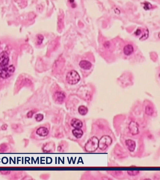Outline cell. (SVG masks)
<instances>
[{"mask_svg":"<svg viewBox=\"0 0 160 180\" xmlns=\"http://www.w3.org/2000/svg\"><path fill=\"white\" fill-rule=\"evenodd\" d=\"M99 139L97 137H92L86 143L85 146L86 151L88 152L95 151L99 148Z\"/></svg>","mask_w":160,"mask_h":180,"instance_id":"1","label":"cell"},{"mask_svg":"<svg viewBox=\"0 0 160 180\" xmlns=\"http://www.w3.org/2000/svg\"><path fill=\"white\" fill-rule=\"evenodd\" d=\"M112 142V139L110 136L104 135L99 140V148L102 151H105L111 145Z\"/></svg>","mask_w":160,"mask_h":180,"instance_id":"2","label":"cell"},{"mask_svg":"<svg viewBox=\"0 0 160 180\" xmlns=\"http://www.w3.org/2000/svg\"><path fill=\"white\" fill-rule=\"evenodd\" d=\"M80 77L77 72L72 70L68 73L66 75V80L69 84H76L80 81Z\"/></svg>","mask_w":160,"mask_h":180,"instance_id":"3","label":"cell"},{"mask_svg":"<svg viewBox=\"0 0 160 180\" xmlns=\"http://www.w3.org/2000/svg\"><path fill=\"white\" fill-rule=\"evenodd\" d=\"M15 70V67L13 65H10L8 67L3 68L1 70L0 76L3 79H7L13 75Z\"/></svg>","mask_w":160,"mask_h":180,"instance_id":"4","label":"cell"},{"mask_svg":"<svg viewBox=\"0 0 160 180\" xmlns=\"http://www.w3.org/2000/svg\"><path fill=\"white\" fill-rule=\"evenodd\" d=\"M128 128L130 133L132 135H137L140 132L139 125L135 121H131L130 122Z\"/></svg>","mask_w":160,"mask_h":180,"instance_id":"5","label":"cell"},{"mask_svg":"<svg viewBox=\"0 0 160 180\" xmlns=\"http://www.w3.org/2000/svg\"><path fill=\"white\" fill-rule=\"evenodd\" d=\"M9 58L7 52L4 51L0 54V66L3 68L6 67L8 65Z\"/></svg>","mask_w":160,"mask_h":180,"instance_id":"6","label":"cell"},{"mask_svg":"<svg viewBox=\"0 0 160 180\" xmlns=\"http://www.w3.org/2000/svg\"><path fill=\"white\" fill-rule=\"evenodd\" d=\"M135 35L138 37H140V40H145L148 37L149 32L148 30L145 28H138L135 32Z\"/></svg>","mask_w":160,"mask_h":180,"instance_id":"7","label":"cell"},{"mask_svg":"<svg viewBox=\"0 0 160 180\" xmlns=\"http://www.w3.org/2000/svg\"><path fill=\"white\" fill-rule=\"evenodd\" d=\"M54 99L57 103L61 104L64 102L66 96L62 92H57L54 95Z\"/></svg>","mask_w":160,"mask_h":180,"instance_id":"8","label":"cell"},{"mask_svg":"<svg viewBox=\"0 0 160 180\" xmlns=\"http://www.w3.org/2000/svg\"><path fill=\"white\" fill-rule=\"evenodd\" d=\"M126 146L129 151L131 152H133L135 151L136 147V142L131 139H128L125 141Z\"/></svg>","mask_w":160,"mask_h":180,"instance_id":"9","label":"cell"},{"mask_svg":"<svg viewBox=\"0 0 160 180\" xmlns=\"http://www.w3.org/2000/svg\"><path fill=\"white\" fill-rule=\"evenodd\" d=\"M134 50L133 46L131 44H128L125 46L123 48V53L126 55H131Z\"/></svg>","mask_w":160,"mask_h":180,"instance_id":"10","label":"cell"},{"mask_svg":"<svg viewBox=\"0 0 160 180\" xmlns=\"http://www.w3.org/2000/svg\"><path fill=\"white\" fill-rule=\"evenodd\" d=\"M54 143L51 142L45 143L43 147V150L44 152L50 153L52 152L54 149Z\"/></svg>","mask_w":160,"mask_h":180,"instance_id":"11","label":"cell"},{"mask_svg":"<svg viewBox=\"0 0 160 180\" xmlns=\"http://www.w3.org/2000/svg\"><path fill=\"white\" fill-rule=\"evenodd\" d=\"M79 65L82 69L85 70H89L92 66V64L90 62L86 60H82L81 61L79 64Z\"/></svg>","mask_w":160,"mask_h":180,"instance_id":"12","label":"cell"},{"mask_svg":"<svg viewBox=\"0 0 160 180\" xmlns=\"http://www.w3.org/2000/svg\"><path fill=\"white\" fill-rule=\"evenodd\" d=\"M71 125L72 127L75 128H80L83 126L82 122L80 119L76 118H74L71 120Z\"/></svg>","mask_w":160,"mask_h":180,"instance_id":"13","label":"cell"},{"mask_svg":"<svg viewBox=\"0 0 160 180\" xmlns=\"http://www.w3.org/2000/svg\"><path fill=\"white\" fill-rule=\"evenodd\" d=\"M49 131L46 128L41 127L37 129L36 131V133L40 136L45 137L46 136L49 134Z\"/></svg>","mask_w":160,"mask_h":180,"instance_id":"14","label":"cell"},{"mask_svg":"<svg viewBox=\"0 0 160 180\" xmlns=\"http://www.w3.org/2000/svg\"><path fill=\"white\" fill-rule=\"evenodd\" d=\"M72 133L73 135L78 139L81 138L83 135V132L80 128H75L73 130Z\"/></svg>","mask_w":160,"mask_h":180,"instance_id":"15","label":"cell"},{"mask_svg":"<svg viewBox=\"0 0 160 180\" xmlns=\"http://www.w3.org/2000/svg\"><path fill=\"white\" fill-rule=\"evenodd\" d=\"M78 111L79 113L82 115H85L88 113V109L84 106H80L78 108Z\"/></svg>","mask_w":160,"mask_h":180,"instance_id":"16","label":"cell"},{"mask_svg":"<svg viewBox=\"0 0 160 180\" xmlns=\"http://www.w3.org/2000/svg\"><path fill=\"white\" fill-rule=\"evenodd\" d=\"M154 112V109L151 106L147 105L146 107L145 113L147 115L152 116L153 115Z\"/></svg>","mask_w":160,"mask_h":180,"instance_id":"17","label":"cell"},{"mask_svg":"<svg viewBox=\"0 0 160 180\" xmlns=\"http://www.w3.org/2000/svg\"><path fill=\"white\" fill-rule=\"evenodd\" d=\"M63 15L61 14L59 16L58 20V26L60 29H62L63 26Z\"/></svg>","mask_w":160,"mask_h":180,"instance_id":"18","label":"cell"},{"mask_svg":"<svg viewBox=\"0 0 160 180\" xmlns=\"http://www.w3.org/2000/svg\"><path fill=\"white\" fill-rule=\"evenodd\" d=\"M8 146L6 143H3L0 145V152H4L8 149Z\"/></svg>","mask_w":160,"mask_h":180,"instance_id":"19","label":"cell"},{"mask_svg":"<svg viewBox=\"0 0 160 180\" xmlns=\"http://www.w3.org/2000/svg\"><path fill=\"white\" fill-rule=\"evenodd\" d=\"M140 173V171L138 170L128 171L127 173L129 175L132 176H134L138 175Z\"/></svg>","mask_w":160,"mask_h":180,"instance_id":"20","label":"cell"},{"mask_svg":"<svg viewBox=\"0 0 160 180\" xmlns=\"http://www.w3.org/2000/svg\"><path fill=\"white\" fill-rule=\"evenodd\" d=\"M44 40V37L42 35L39 34L37 36V42L38 45H40L43 42Z\"/></svg>","mask_w":160,"mask_h":180,"instance_id":"21","label":"cell"},{"mask_svg":"<svg viewBox=\"0 0 160 180\" xmlns=\"http://www.w3.org/2000/svg\"><path fill=\"white\" fill-rule=\"evenodd\" d=\"M35 118L36 121L37 122H40L43 119L44 115L41 113H39L36 115Z\"/></svg>","mask_w":160,"mask_h":180,"instance_id":"22","label":"cell"},{"mask_svg":"<svg viewBox=\"0 0 160 180\" xmlns=\"http://www.w3.org/2000/svg\"><path fill=\"white\" fill-rule=\"evenodd\" d=\"M33 112L32 111H31L28 112V113H27V116L28 118H31L33 115Z\"/></svg>","mask_w":160,"mask_h":180,"instance_id":"23","label":"cell"},{"mask_svg":"<svg viewBox=\"0 0 160 180\" xmlns=\"http://www.w3.org/2000/svg\"><path fill=\"white\" fill-rule=\"evenodd\" d=\"M0 172L3 175H7L10 172V171H1Z\"/></svg>","mask_w":160,"mask_h":180,"instance_id":"24","label":"cell"},{"mask_svg":"<svg viewBox=\"0 0 160 180\" xmlns=\"http://www.w3.org/2000/svg\"><path fill=\"white\" fill-rule=\"evenodd\" d=\"M104 46L105 47V48H108L110 46V42L108 41L106 42L104 44Z\"/></svg>","mask_w":160,"mask_h":180,"instance_id":"25","label":"cell"},{"mask_svg":"<svg viewBox=\"0 0 160 180\" xmlns=\"http://www.w3.org/2000/svg\"><path fill=\"white\" fill-rule=\"evenodd\" d=\"M7 125L6 124H5L3 125L1 128H2V129L3 130H5L7 129Z\"/></svg>","mask_w":160,"mask_h":180,"instance_id":"26","label":"cell"}]
</instances>
